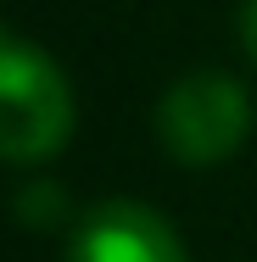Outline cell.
Segmentation results:
<instances>
[{"label":"cell","mask_w":257,"mask_h":262,"mask_svg":"<svg viewBox=\"0 0 257 262\" xmlns=\"http://www.w3.org/2000/svg\"><path fill=\"white\" fill-rule=\"evenodd\" d=\"M241 39H246V51L257 56V0H246V6H241Z\"/></svg>","instance_id":"4"},{"label":"cell","mask_w":257,"mask_h":262,"mask_svg":"<svg viewBox=\"0 0 257 262\" xmlns=\"http://www.w3.org/2000/svg\"><path fill=\"white\" fill-rule=\"evenodd\" d=\"M73 134V90L51 56L0 28V162H45Z\"/></svg>","instance_id":"1"},{"label":"cell","mask_w":257,"mask_h":262,"mask_svg":"<svg viewBox=\"0 0 257 262\" xmlns=\"http://www.w3.org/2000/svg\"><path fill=\"white\" fill-rule=\"evenodd\" d=\"M73 262H190L162 212L140 201H106L78 223Z\"/></svg>","instance_id":"3"},{"label":"cell","mask_w":257,"mask_h":262,"mask_svg":"<svg viewBox=\"0 0 257 262\" xmlns=\"http://www.w3.org/2000/svg\"><path fill=\"white\" fill-rule=\"evenodd\" d=\"M156 134H162V145H168L173 162L212 167L229 151H241V140L252 134V101L224 73H190V78H179L162 95Z\"/></svg>","instance_id":"2"}]
</instances>
